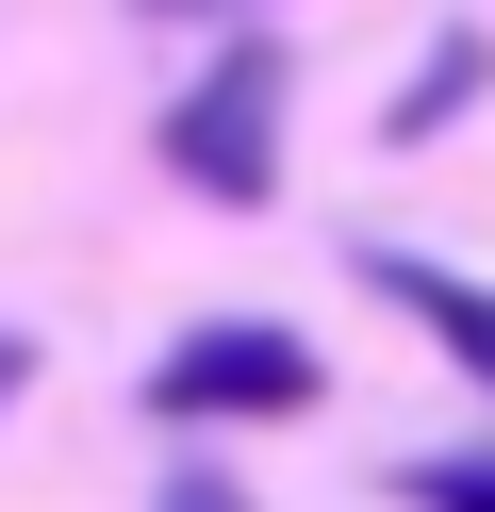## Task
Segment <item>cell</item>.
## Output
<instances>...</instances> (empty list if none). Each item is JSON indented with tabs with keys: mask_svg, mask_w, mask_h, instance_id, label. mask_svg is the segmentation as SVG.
Segmentation results:
<instances>
[{
	"mask_svg": "<svg viewBox=\"0 0 495 512\" xmlns=\"http://www.w3.org/2000/svg\"><path fill=\"white\" fill-rule=\"evenodd\" d=\"M281 116H297V50L281 34H231L215 67L165 100V182L215 199V215H264L281 199Z\"/></svg>",
	"mask_w": 495,
	"mask_h": 512,
	"instance_id": "6da1fadb",
	"label": "cell"
},
{
	"mask_svg": "<svg viewBox=\"0 0 495 512\" xmlns=\"http://www.w3.org/2000/svg\"><path fill=\"white\" fill-rule=\"evenodd\" d=\"M314 397H330V364H314V331H281V314H215V331H182L149 364L165 430H198V413H314Z\"/></svg>",
	"mask_w": 495,
	"mask_h": 512,
	"instance_id": "7a4b0ae2",
	"label": "cell"
},
{
	"mask_svg": "<svg viewBox=\"0 0 495 512\" xmlns=\"http://www.w3.org/2000/svg\"><path fill=\"white\" fill-rule=\"evenodd\" d=\"M363 281H380V298H396V314H413V331H429V347H446V364L495 397V281L429 265V248H363Z\"/></svg>",
	"mask_w": 495,
	"mask_h": 512,
	"instance_id": "3957f363",
	"label": "cell"
},
{
	"mask_svg": "<svg viewBox=\"0 0 495 512\" xmlns=\"http://www.w3.org/2000/svg\"><path fill=\"white\" fill-rule=\"evenodd\" d=\"M479 100H495V34H479V17H446V34L413 50V83L380 100V149H429L446 116H479Z\"/></svg>",
	"mask_w": 495,
	"mask_h": 512,
	"instance_id": "277c9868",
	"label": "cell"
},
{
	"mask_svg": "<svg viewBox=\"0 0 495 512\" xmlns=\"http://www.w3.org/2000/svg\"><path fill=\"white\" fill-rule=\"evenodd\" d=\"M396 512H495V446H429V463H396Z\"/></svg>",
	"mask_w": 495,
	"mask_h": 512,
	"instance_id": "5b68a950",
	"label": "cell"
},
{
	"mask_svg": "<svg viewBox=\"0 0 495 512\" xmlns=\"http://www.w3.org/2000/svg\"><path fill=\"white\" fill-rule=\"evenodd\" d=\"M149 512H248V479H215V463H182V479H165Z\"/></svg>",
	"mask_w": 495,
	"mask_h": 512,
	"instance_id": "8992f818",
	"label": "cell"
},
{
	"mask_svg": "<svg viewBox=\"0 0 495 512\" xmlns=\"http://www.w3.org/2000/svg\"><path fill=\"white\" fill-rule=\"evenodd\" d=\"M33 397V331H0V413H17Z\"/></svg>",
	"mask_w": 495,
	"mask_h": 512,
	"instance_id": "52a82bcc",
	"label": "cell"
},
{
	"mask_svg": "<svg viewBox=\"0 0 495 512\" xmlns=\"http://www.w3.org/2000/svg\"><path fill=\"white\" fill-rule=\"evenodd\" d=\"M132 17H231V0H132Z\"/></svg>",
	"mask_w": 495,
	"mask_h": 512,
	"instance_id": "ba28073f",
	"label": "cell"
}]
</instances>
